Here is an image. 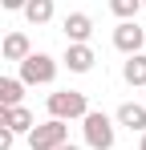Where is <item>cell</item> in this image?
<instances>
[{"label":"cell","mask_w":146,"mask_h":150,"mask_svg":"<svg viewBox=\"0 0 146 150\" xmlns=\"http://www.w3.org/2000/svg\"><path fill=\"white\" fill-rule=\"evenodd\" d=\"M12 142H16V134L8 126H0V150H12Z\"/></svg>","instance_id":"9a60e30c"},{"label":"cell","mask_w":146,"mask_h":150,"mask_svg":"<svg viewBox=\"0 0 146 150\" xmlns=\"http://www.w3.org/2000/svg\"><path fill=\"white\" fill-rule=\"evenodd\" d=\"M57 150H81V146H73V142H65V146H57Z\"/></svg>","instance_id":"ac0fdd59"},{"label":"cell","mask_w":146,"mask_h":150,"mask_svg":"<svg viewBox=\"0 0 146 150\" xmlns=\"http://www.w3.org/2000/svg\"><path fill=\"white\" fill-rule=\"evenodd\" d=\"M24 21H28V25H49V21H53V0H24Z\"/></svg>","instance_id":"8fae6325"},{"label":"cell","mask_w":146,"mask_h":150,"mask_svg":"<svg viewBox=\"0 0 146 150\" xmlns=\"http://www.w3.org/2000/svg\"><path fill=\"white\" fill-rule=\"evenodd\" d=\"M142 105H146V101H142Z\"/></svg>","instance_id":"44dd1931"},{"label":"cell","mask_w":146,"mask_h":150,"mask_svg":"<svg viewBox=\"0 0 146 150\" xmlns=\"http://www.w3.org/2000/svg\"><path fill=\"white\" fill-rule=\"evenodd\" d=\"M138 150H146V134H142V142H138Z\"/></svg>","instance_id":"d6986e66"},{"label":"cell","mask_w":146,"mask_h":150,"mask_svg":"<svg viewBox=\"0 0 146 150\" xmlns=\"http://www.w3.org/2000/svg\"><path fill=\"white\" fill-rule=\"evenodd\" d=\"M24 138H28V146H33V150H57V146H65V142H69V122L49 118V122L33 126Z\"/></svg>","instance_id":"277c9868"},{"label":"cell","mask_w":146,"mask_h":150,"mask_svg":"<svg viewBox=\"0 0 146 150\" xmlns=\"http://www.w3.org/2000/svg\"><path fill=\"white\" fill-rule=\"evenodd\" d=\"M61 61H65V69H69V73H89L97 57H94L89 45H65V57H61Z\"/></svg>","instance_id":"ba28073f"},{"label":"cell","mask_w":146,"mask_h":150,"mask_svg":"<svg viewBox=\"0 0 146 150\" xmlns=\"http://www.w3.org/2000/svg\"><path fill=\"white\" fill-rule=\"evenodd\" d=\"M142 41H146V28H138V21H122L114 28V49L118 53H142Z\"/></svg>","instance_id":"5b68a950"},{"label":"cell","mask_w":146,"mask_h":150,"mask_svg":"<svg viewBox=\"0 0 146 150\" xmlns=\"http://www.w3.org/2000/svg\"><path fill=\"white\" fill-rule=\"evenodd\" d=\"M61 28H65V41H69V45H85V41L94 37V21H89L85 12H69Z\"/></svg>","instance_id":"8992f818"},{"label":"cell","mask_w":146,"mask_h":150,"mask_svg":"<svg viewBox=\"0 0 146 150\" xmlns=\"http://www.w3.org/2000/svg\"><path fill=\"white\" fill-rule=\"evenodd\" d=\"M142 4H146V0H142Z\"/></svg>","instance_id":"ffe728a7"},{"label":"cell","mask_w":146,"mask_h":150,"mask_svg":"<svg viewBox=\"0 0 146 150\" xmlns=\"http://www.w3.org/2000/svg\"><path fill=\"white\" fill-rule=\"evenodd\" d=\"M138 8H142V0H110V12H114L118 21H134Z\"/></svg>","instance_id":"5bb4252c"},{"label":"cell","mask_w":146,"mask_h":150,"mask_svg":"<svg viewBox=\"0 0 146 150\" xmlns=\"http://www.w3.org/2000/svg\"><path fill=\"white\" fill-rule=\"evenodd\" d=\"M114 118H118V126H126V130L146 134V105H142V101H122Z\"/></svg>","instance_id":"52a82bcc"},{"label":"cell","mask_w":146,"mask_h":150,"mask_svg":"<svg viewBox=\"0 0 146 150\" xmlns=\"http://www.w3.org/2000/svg\"><path fill=\"white\" fill-rule=\"evenodd\" d=\"M81 130H85V146L89 150H114V118L89 110L81 118Z\"/></svg>","instance_id":"3957f363"},{"label":"cell","mask_w":146,"mask_h":150,"mask_svg":"<svg viewBox=\"0 0 146 150\" xmlns=\"http://www.w3.org/2000/svg\"><path fill=\"white\" fill-rule=\"evenodd\" d=\"M122 81L146 89V53H130V57H126V65H122Z\"/></svg>","instance_id":"30bf717a"},{"label":"cell","mask_w":146,"mask_h":150,"mask_svg":"<svg viewBox=\"0 0 146 150\" xmlns=\"http://www.w3.org/2000/svg\"><path fill=\"white\" fill-rule=\"evenodd\" d=\"M0 8H4V12H21L24 0H0Z\"/></svg>","instance_id":"2e32d148"},{"label":"cell","mask_w":146,"mask_h":150,"mask_svg":"<svg viewBox=\"0 0 146 150\" xmlns=\"http://www.w3.org/2000/svg\"><path fill=\"white\" fill-rule=\"evenodd\" d=\"M53 77H57V61L49 57V53H28L21 61V85H53Z\"/></svg>","instance_id":"7a4b0ae2"},{"label":"cell","mask_w":146,"mask_h":150,"mask_svg":"<svg viewBox=\"0 0 146 150\" xmlns=\"http://www.w3.org/2000/svg\"><path fill=\"white\" fill-rule=\"evenodd\" d=\"M24 98V85L16 77H0V105H21Z\"/></svg>","instance_id":"4fadbf2b"},{"label":"cell","mask_w":146,"mask_h":150,"mask_svg":"<svg viewBox=\"0 0 146 150\" xmlns=\"http://www.w3.org/2000/svg\"><path fill=\"white\" fill-rule=\"evenodd\" d=\"M28 53H33V45H28L24 33H8V37L0 41V57H4V61H16V65H21Z\"/></svg>","instance_id":"9c48e42d"},{"label":"cell","mask_w":146,"mask_h":150,"mask_svg":"<svg viewBox=\"0 0 146 150\" xmlns=\"http://www.w3.org/2000/svg\"><path fill=\"white\" fill-rule=\"evenodd\" d=\"M33 114H28V105H8V130L12 134H28L33 130Z\"/></svg>","instance_id":"7c38bea8"},{"label":"cell","mask_w":146,"mask_h":150,"mask_svg":"<svg viewBox=\"0 0 146 150\" xmlns=\"http://www.w3.org/2000/svg\"><path fill=\"white\" fill-rule=\"evenodd\" d=\"M0 126H8V105H0Z\"/></svg>","instance_id":"e0dca14e"},{"label":"cell","mask_w":146,"mask_h":150,"mask_svg":"<svg viewBox=\"0 0 146 150\" xmlns=\"http://www.w3.org/2000/svg\"><path fill=\"white\" fill-rule=\"evenodd\" d=\"M49 118H57V122H73V118H85L89 114V101L81 89H57V93H49Z\"/></svg>","instance_id":"6da1fadb"}]
</instances>
